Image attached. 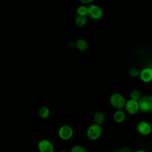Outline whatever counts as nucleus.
Here are the masks:
<instances>
[{"instance_id":"nucleus-1","label":"nucleus","mask_w":152,"mask_h":152,"mask_svg":"<svg viewBox=\"0 0 152 152\" xmlns=\"http://www.w3.org/2000/svg\"><path fill=\"white\" fill-rule=\"evenodd\" d=\"M126 101L125 97L119 93H114L109 97V103L116 110L124 108Z\"/></svg>"},{"instance_id":"nucleus-2","label":"nucleus","mask_w":152,"mask_h":152,"mask_svg":"<svg viewBox=\"0 0 152 152\" xmlns=\"http://www.w3.org/2000/svg\"><path fill=\"white\" fill-rule=\"evenodd\" d=\"M102 128L101 125L93 124L90 125L87 130V137L91 141L97 140L102 134Z\"/></svg>"},{"instance_id":"nucleus-3","label":"nucleus","mask_w":152,"mask_h":152,"mask_svg":"<svg viewBox=\"0 0 152 152\" xmlns=\"http://www.w3.org/2000/svg\"><path fill=\"white\" fill-rule=\"evenodd\" d=\"M87 17L93 20H99L103 16V11L102 8L96 4H90L88 6Z\"/></svg>"},{"instance_id":"nucleus-4","label":"nucleus","mask_w":152,"mask_h":152,"mask_svg":"<svg viewBox=\"0 0 152 152\" xmlns=\"http://www.w3.org/2000/svg\"><path fill=\"white\" fill-rule=\"evenodd\" d=\"M74 134V131L72 127L68 125H64L61 126L58 130L59 137L64 141L70 140Z\"/></svg>"},{"instance_id":"nucleus-5","label":"nucleus","mask_w":152,"mask_h":152,"mask_svg":"<svg viewBox=\"0 0 152 152\" xmlns=\"http://www.w3.org/2000/svg\"><path fill=\"white\" fill-rule=\"evenodd\" d=\"M152 104V96L141 97L138 100L139 110L142 112H149Z\"/></svg>"},{"instance_id":"nucleus-6","label":"nucleus","mask_w":152,"mask_h":152,"mask_svg":"<svg viewBox=\"0 0 152 152\" xmlns=\"http://www.w3.org/2000/svg\"><path fill=\"white\" fill-rule=\"evenodd\" d=\"M124 108L126 113L131 115H134L140 111L138 101L129 99L126 101Z\"/></svg>"},{"instance_id":"nucleus-7","label":"nucleus","mask_w":152,"mask_h":152,"mask_svg":"<svg viewBox=\"0 0 152 152\" xmlns=\"http://www.w3.org/2000/svg\"><path fill=\"white\" fill-rule=\"evenodd\" d=\"M137 130L139 134L142 135H148L152 131L151 125L147 121H140L137 125Z\"/></svg>"},{"instance_id":"nucleus-8","label":"nucleus","mask_w":152,"mask_h":152,"mask_svg":"<svg viewBox=\"0 0 152 152\" xmlns=\"http://www.w3.org/2000/svg\"><path fill=\"white\" fill-rule=\"evenodd\" d=\"M38 149L40 152H53V144L46 139H42L38 142Z\"/></svg>"},{"instance_id":"nucleus-9","label":"nucleus","mask_w":152,"mask_h":152,"mask_svg":"<svg viewBox=\"0 0 152 152\" xmlns=\"http://www.w3.org/2000/svg\"><path fill=\"white\" fill-rule=\"evenodd\" d=\"M139 77L140 80L145 83L152 81V68L145 67L142 68L140 71Z\"/></svg>"},{"instance_id":"nucleus-10","label":"nucleus","mask_w":152,"mask_h":152,"mask_svg":"<svg viewBox=\"0 0 152 152\" xmlns=\"http://www.w3.org/2000/svg\"><path fill=\"white\" fill-rule=\"evenodd\" d=\"M113 119L116 123L123 122L126 119V113L122 109H118L115 111L113 115Z\"/></svg>"},{"instance_id":"nucleus-11","label":"nucleus","mask_w":152,"mask_h":152,"mask_svg":"<svg viewBox=\"0 0 152 152\" xmlns=\"http://www.w3.org/2000/svg\"><path fill=\"white\" fill-rule=\"evenodd\" d=\"M74 46L76 48V49L79 51L84 52L88 49V44L85 39L80 38L76 40L74 43Z\"/></svg>"},{"instance_id":"nucleus-12","label":"nucleus","mask_w":152,"mask_h":152,"mask_svg":"<svg viewBox=\"0 0 152 152\" xmlns=\"http://www.w3.org/2000/svg\"><path fill=\"white\" fill-rule=\"evenodd\" d=\"M105 121V116L102 112H97L93 115L94 124L102 125Z\"/></svg>"},{"instance_id":"nucleus-13","label":"nucleus","mask_w":152,"mask_h":152,"mask_svg":"<svg viewBox=\"0 0 152 152\" xmlns=\"http://www.w3.org/2000/svg\"><path fill=\"white\" fill-rule=\"evenodd\" d=\"M87 16L77 15L75 19V24L78 27H83L87 23Z\"/></svg>"},{"instance_id":"nucleus-14","label":"nucleus","mask_w":152,"mask_h":152,"mask_svg":"<svg viewBox=\"0 0 152 152\" xmlns=\"http://www.w3.org/2000/svg\"><path fill=\"white\" fill-rule=\"evenodd\" d=\"M50 110L46 106H43L39 110V115L42 119H47L50 115Z\"/></svg>"},{"instance_id":"nucleus-15","label":"nucleus","mask_w":152,"mask_h":152,"mask_svg":"<svg viewBox=\"0 0 152 152\" xmlns=\"http://www.w3.org/2000/svg\"><path fill=\"white\" fill-rule=\"evenodd\" d=\"M87 12H88V7L83 4L78 6L76 9V13L77 15L87 16Z\"/></svg>"},{"instance_id":"nucleus-16","label":"nucleus","mask_w":152,"mask_h":152,"mask_svg":"<svg viewBox=\"0 0 152 152\" xmlns=\"http://www.w3.org/2000/svg\"><path fill=\"white\" fill-rule=\"evenodd\" d=\"M141 97V91L137 89L132 90L130 93V99L139 100Z\"/></svg>"},{"instance_id":"nucleus-17","label":"nucleus","mask_w":152,"mask_h":152,"mask_svg":"<svg viewBox=\"0 0 152 152\" xmlns=\"http://www.w3.org/2000/svg\"><path fill=\"white\" fill-rule=\"evenodd\" d=\"M69 152H87V150L81 145H75L71 148Z\"/></svg>"},{"instance_id":"nucleus-18","label":"nucleus","mask_w":152,"mask_h":152,"mask_svg":"<svg viewBox=\"0 0 152 152\" xmlns=\"http://www.w3.org/2000/svg\"><path fill=\"white\" fill-rule=\"evenodd\" d=\"M140 74V71L137 68H132L129 70V75L133 78H136L139 77Z\"/></svg>"},{"instance_id":"nucleus-19","label":"nucleus","mask_w":152,"mask_h":152,"mask_svg":"<svg viewBox=\"0 0 152 152\" xmlns=\"http://www.w3.org/2000/svg\"><path fill=\"white\" fill-rule=\"evenodd\" d=\"M116 152H132L131 149H129L128 147H122L121 149H119L118 151H117Z\"/></svg>"},{"instance_id":"nucleus-20","label":"nucleus","mask_w":152,"mask_h":152,"mask_svg":"<svg viewBox=\"0 0 152 152\" xmlns=\"http://www.w3.org/2000/svg\"><path fill=\"white\" fill-rule=\"evenodd\" d=\"M83 5L85 4H90L92 3L94 0H79Z\"/></svg>"},{"instance_id":"nucleus-21","label":"nucleus","mask_w":152,"mask_h":152,"mask_svg":"<svg viewBox=\"0 0 152 152\" xmlns=\"http://www.w3.org/2000/svg\"><path fill=\"white\" fill-rule=\"evenodd\" d=\"M134 152H147V151L145 150H138L135 151Z\"/></svg>"},{"instance_id":"nucleus-22","label":"nucleus","mask_w":152,"mask_h":152,"mask_svg":"<svg viewBox=\"0 0 152 152\" xmlns=\"http://www.w3.org/2000/svg\"><path fill=\"white\" fill-rule=\"evenodd\" d=\"M151 113H152V104H151V109H150V111Z\"/></svg>"},{"instance_id":"nucleus-23","label":"nucleus","mask_w":152,"mask_h":152,"mask_svg":"<svg viewBox=\"0 0 152 152\" xmlns=\"http://www.w3.org/2000/svg\"><path fill=\"white\" fill-rule=\"evenodd\" d=\"M59 152H68V151H64V150H62V151H60Z\"/></svg>"}]
</instances>
